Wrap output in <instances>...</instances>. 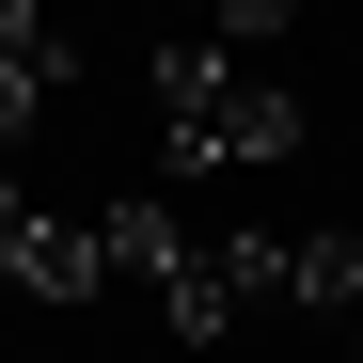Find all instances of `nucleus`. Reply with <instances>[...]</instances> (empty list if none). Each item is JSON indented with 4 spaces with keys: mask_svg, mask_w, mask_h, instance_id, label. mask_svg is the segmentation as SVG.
Instances as JSON below:
<instances>
[{
    "mask_svg": "<svg viewBox=\"0 0 363 363\" xmlns=\"http://www.w3.org/2000/svg\"><path fill=\"white\" fill-rule=\"evenodd\" d=\"M158 143H174V174H269V158H300V95L253 48H190L174 32L158 48Z\"/></svg>",
    "mask_w": 363,
    "mask_h": 363,
    "instance_id": "1",
    "label": "nucleus"
},
{
    "mask_svg": "<svg viewBox=\"0 0 363 363\" xmlns=\"http://www.w3.org/2000/svg\"><path fill=\"white\" fill-rule=\"evenodd\" d=\"M111 221V284H143L158 300V332H237V316H253V269H237V237H190V221H174V206H95Z\"/></svg>",
    "mask_w": 363,
    "mask_h": 363,
    "instance_id": "2",
    "label": "nucleus"
},
{
    "mask_svg": "<svg viewBox=\"0 0 363 363\" xmlns=\"http://www.w3.org/2000/svg\"><path fill=\"white\" fill-rule=\"evenodd\" d=\"M0 284L16 300H111V221H64V206H32L16 174H0Z\"/></svg>",
    "mask_w": 363,
    "mask_h": 363,
    "instance_id": "3",
    "label": "nucleus"
},
{
    "mask_svg": "<svg viewBox=\"0 0 363 363\" xmlns=\"http://www.w3.org/2000/svg\"><path fill=\"white\" fill-rule=\"evenodd\" d=\"M48 95H64V16H48L32 48H0V143H32V127H48Z\"/></svg>",
    "mask_w": 363,
    "mask_h": 363,
    "instance_id": "4",
    "label": "nucleus"
},
{
    "mask_svg": "<svg viewBox=\"0 0 363 363\" xmlns=\"http://www.w3.org/2000/svg\"><path fill=\"white\" fill-rule=\"evenodd\" d=\"M300 316H363V237H347V221L300 237Z\"/></svg>",
    "mask_w": 363,
    "mask_h": 363,
    "instance_id": "5",
    "label": "nucleus"
},
{
    "mask_svg": "<svg viewBox=\"0 0 363 363\" xmlns=\"http://www.w3.org/2000/svg\"><path fill=\"white\" fill-rule=\"evenodd\" d=\"M206 16H221V48H269V32H300V16H316V0H206Z\"/></svg>",
    "mask_w": 363,
    "mask_h": 363,
    "instance_id": "6",
    "label": "nucleus"
},
{
    "mask_svg": "<svg viewBox=\"0 0 363 363\" xmlns=\"http://www.w3.org/2000/svg\"><path fill=\"white\" fill-rule=\"evenodd\" d=\"M32 32H48V0H0V48H32Z\"/></svg>",
    "mask_w": 363,
    "mask_h": 363,
    "instance_id": "7",
    "label": "nucleus"
},
{
    "mask_svg": "<svg viewBox=\"0 0 363 363\" xmlns=\"http://www.w3.org/2000/svg\"><path fill=\"white\" fill-rule=\"evenodd\" d=\"M347 363H363V332H347Z\"/></svg>",
    "mask_w": 363,
    "mask_h": 363,
    "instance_id": "8",
    "label": "nucleus"
},
{
    "mask_svg": "<svg viewBox=\"0 0 363 363\" xmlns=\"http://www.w3.org/2000/svg\"><path fill=\"white\" fill-rule=\"evenodd\" d=\"M0 300H16V284H0Z\"/></svg>",
    "mask_w": 363,
    "mask_h": 363,
    "instance_id": "9",
    "label": "nucleus"
}]
</instances>
